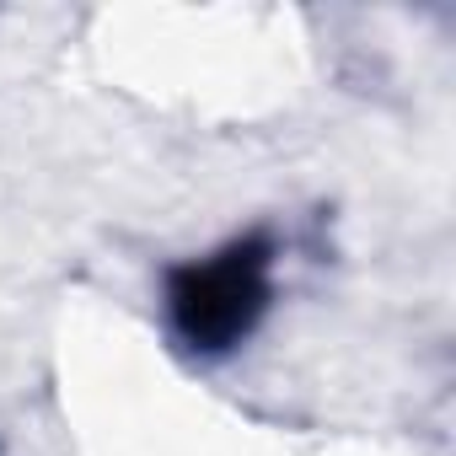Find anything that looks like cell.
I'll use <instances>...</instances> for the list:
<instances>
[{"label":"cell","mask_w":456,"mask_h":456,"mask_svg":"<svg viewBox=\"0 0 456 456\" xmlns=\"http://www.w3.org/2000/svg\"><path fill=\"white\" fill-rule=\"evenodd\" d=\"M258 306H264V258L253 248H232L199 269H183L172 285L177 328L204 349H220L237 333H248Z\"/></svg>","instance_id":"6da1fadb"}]
</instances>
